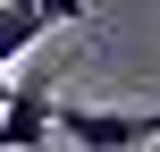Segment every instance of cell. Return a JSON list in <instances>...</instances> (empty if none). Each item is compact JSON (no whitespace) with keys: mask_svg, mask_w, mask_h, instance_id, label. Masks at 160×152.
<instances>
[{"mask_svg":"<svg viewBox=\"0 0 160 152\" xmlns=\"http://www.w3.org/2000/svg\"><path fill=\"white\" fill-rule=\"evenodd\" d=\"M8 93H17V85H8V76H0V110H8Z\"/></svg>","mask_w":160,"mask_h":152,"instance_id":"obj_3","label":"cell"},{"mask_svg":"<svg viewBox=\"0 0 160 152\" xmlns=\"http://www.w3.org/2000/svg\"><path fill=\"white\" fill-rule=\"evenodd\" d=\"M152 118H160V110H152Z\"/></svg>","mask_w":160,"mask_h":152,"instance_id":"obj_4","label":"cell"},{"mask_svg":"<svg viewBox=\"0 0 160 152\" xmlns=\"http://www.w3.org/2000/svg\"><path fill=\"white\" fill-rule=\"evenodd\" d=\"M59 135V93L51 85H17L8 110H0V152H51Z\"/></svg>","mask_w":160,"mask_h":152,"instance_id":"obj_2","label":"cell"},{"mask_svg":"<svg viewBox=\"0 0 160 152\" xmlns=\"http://www.w3.org/2000/svg\"><path fill=\"white\" fill-rule=\"evenodd\" d=\"M76 17H93L84 0H0V68H17L51 25H76Z\"/></svg>","mask_w":160,"mask_h":152,"instance_id":"obj_1","label":"cell"}]
</instances>
